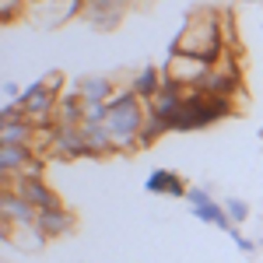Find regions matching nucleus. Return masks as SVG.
<instances>
[{
	"label": "nucleus",
	"mask_w": 263,
	"mask_h": 263,
	"mask_svg": "<svg viewBox=\"0 0 263 263\" xmlns=\"http://www.w3.org/2000/svg\"><path fill=\"white\" fill-rule=\"evenodd\" d=\"M165 134H172V130H168V123L147 112V120H144V130H141V151H144V147H151V144L158 141V137H165Z\"/></svg>",
	"instance_id": "nucleus-20"
},
{
	"label": "nucleus",
	"mask_w": 263,
	"mask_h": 263,
	"mask_svg": "<svg viewBox=\"0 0 263 263\" xmlns=\"http://www.w3.org/2000/svg\"><path fill=\"white\" fill-rule=\"evenodd\" d=\"M109 120V102H84V123H105Z\"/></svg>",
	"instance_id": "nucleus-22"
},
{
	"label": "nucleus",
	"mask_w": 263,
	"mask_h": 263,
	"mask_svg": "<svg viewBox=\"0 0 263 263\" xmlns=\"http://www.w3.org/2000/svg\"><path fill=\"white\" fill-rule=\"evenodd\" d=\"M46 88H49L53 95H63V91H67V74H60V70H49V74H46Z\"/></svg>",
	"instance_id": "nucleus-26"
},
{
	"label": "nucleus",
	"mask_w": 263,
	"mask_h": 263,
	"mask_svg": "<svg viewBox=\"0 0 263 263\" xmlns=\"http://www.w3.org/2000/svg\"><path fill=\"white\" fill-rule=\"evenodd\" d=\"M81 123H84V99L74 88H67L57 102V126H81Z\"/></svg>",
	"instance_id": "nucleus-15"
},
{
	"label": "nucleus",
	"mask_w": 263,
	"mask_h": 263,
	"mask_svg": "<svg viewBox=\"0 0 263 263\" xmlns=\"http://www.w3.org/2000/svg\"><path fill=\"white\" fill-rule=\"evenodd\" d=\"M46 158H60V162H81V158H91L81 126H57V134H53V144H49V155H46Z\"/></svg>",
	"instance_id": "nucleus-7"
},
{
	"label": "nucleus",
	"mask_w": 263,
	"mask_h": 263,
	"mask_svg": "<svg viewBox=\"0 0 263 263\" xmlns=\"http://www.w3.org/2000/svg\"><path fill=\"white\" fill-rule=\"evenodd\" d=\"M228 235H232V246H235V249H239V253H246V256H253V253H256V242H253V239H249V235H242V232H239V228H232V232H228Z\"/></svg>",
	"instance_id": "nucleus-24"
},
{
	"label": "nucleus",
	"mask_w": 263,
	"mask_h": 263,
	"mask_svg": "<svg viewBox=\"0 0 263 263\" xmlns=\"http://www.w3.org/2000/svg\"><path fill=\"white\" fill-rule=\"evenodd\" d=\"M147 120V105H144L130 88H120L109 102V134H112V151L116 155H134L141 151V130Z\"/></svg>",
	"instance_id": "nucleus-2"
},
{
	"label": "nucleus",
	"mask_w": 263,
	"mask_h": 263,
	"mask_svg": "<svg viewBox=\"0 0 263 263\" xmlns=\"http://www.w3.org/2000/svg\"><path fill=\"white\" fill-rule=\"evenodd\" d=\"M207 70H211V67H207L203 60L186 57V53H168V57H165V63H162V74L168 78V81H179L182 88H197Z\"/></svg>",
	"instance_id": "nucleus-8"
},
{
	"label": "nucleus",
	"mask_w": 263,
	"mask_h": 263,
	"mask_svg": "<svg viewBox=\"0 0 263 263\" xmlns=\"http://www.w3.org/2000/svg\"><path fill=\"white\" fill-rule=\"evenodd\" d=\"M39 232L46 235V242L49 239H63L67 232H74V214L67 211V207H49V211H39Z\"/></svg>",
	"instance_id": "nucleus-14"
},
{
	"label": "nucleus",
	"mask_w": 263,
	"mask_h": 263,
	"mask_svg": "<svg viewBox=\"0 0 263 263\" xmlns=\"http://www.w3.org/2000/svg\"><path fill=\"white\" fill-rule=\"evenodd\" d=\"M224 211H228V218H232V224L239 228L242 221H249V203L242 200V197H224Z\"/></svg>",
	"instance_id": "nucleus-21"
},
{
	"label": "nucleus",
	"mask_w": 263,
	"mask_h": 263,
	"mask_svg": "<svg viewBox=\"0 0 263 263\" xmlns=\"http://www.w3.org/2000/svg\"><path fill=\"white\" fill-rule=\"evenodd\" d=\"M4 239L14 242L18 249H25V253H39L42 246H46V235H42L39 228H18V232H7Z\"/></svg>",
	"instance_id": "nucleus-19"
},
{
	"label": "nucleus",
	"mask_w": 263,
	"mask_h": 263,
	"mask_svg": "<svg viewBox=\"0 0 263 263\" xmlns=\"http://www.w3.org/2000/svg\"><path fill=\"white\" fill-rule=\"evenodd\" d=\"M4 190L18 193L21 200H28L35 211H49V207H60V197L57 190L49 186L46 179H21V176H7L4 179Z\"/></svg>",
	"instance_id": "nucleus-6"
},
{
	"label": "nucleus",
	"mask_w": 263,
	"mask_h": 263,
	"mask_svg": "<svg viewBox=\"0 0 263 263\" xmlns=\"http://www.w3.org/2000/svg\"><path fill=\"white\" fill-rule=\"evenodd\" d=\"M162 84H165L162 67H155V63H144L141 70H137V78L130 81V91H134V95H137L144 105H151V102H155V95L162 91Z\"/></svg>",
	"instance_id": "nucleus-12"
},
{
	"label": "nucleus",
	"mask_w": 263,
	"mask_h": 263,
	"mask_svg": "<svg viewBox=\"0 0 263 263\" xmlns=\"http://www.w3.org/2000/svg\"><path fill=\"white\" fill-rule=\"evenodd\" d=\"M21 4H25V0H0V21L11 25V21L21 14Z\"/></svg>",
	"instance_id": "nucleus-25"
},
{
	"label": "nucleus",
	"mask_w": 263,
	"mask_h": 263,
	"mask_svg": "<svg viewBox=\"0 0 263 263\" xmlns=\"http://www.w3.org/2000/svg\"><path fill=\"white\" fill-rule=\"evenodd\" d=\"M18 120H25L21 102H4V105H0V123H18Z\"/></svg>",
	"instance_id": "nucleus-23"
},
{
	"label": "nucleus",
	"mask_w": 263,
	"mask_h": 263,
	"mask_svg": "<svg viewBox=\"0 0 263 263\" xmlns=\"http://www.w3.org/2000/svg\"><path fill=\"white\" fill-rule=\"evenodd\" d=\"M197 91L218 95V99H235V95L242 91V74H239V63H235V49H228L224 60L203 74L200 84H197Z\"/></svg>",
	"instance_id": "nucleus-4"
},
{
	"label": "nucleus",
	"mask_w": 263,
	"mask_h": 263,
	"mask_svg": "<svg viewBox=\"0 0 263 263\" xmlns=\"http://www.w3.org/2000/svg\"><path fill=\"white\" fill-rule=\"evenodd\" d=\"M130 0H84V14L88 28H99V32H112L123 21V11H126Z\"/></svg>",
	"instance_id": "nucleus-9"
},
{
	"label": "nucleus",
	"mask_w": 263,
	"mask_h": 263,
	"mask_svg": "<svg viewBox=\"0 0 263 263\" xmlns=\"http://www.w3.org/2000/svg\"><path fill=\"white\" fill-rule=\"evenodd\" d=\"M0 144H35V126L28 120L0 123Z\"/></svg>",
	"instance_id": "nucleus-18"
},
{
	"label": "nucleus",
	"mask_w": 263,
	"mask_h": 263,
	"mask_svg": "<svg viewBox=\"0 0 263 263\" xmlns=\"http://www.w3.org/2000/svg\"><path fill=\"white\" fill-rule=\"evenodd\" d=\"M239 4H263V0H239Z\"/></svg>",
	"instance_id": "nucleus-29"
},
{
	"label": "nucleus",
	"mask_w": 263,
	"mask_h": 263,
	"mask_svg": "<svg viewBox=\"0 0 263 263\" xmlns=\"http://www.w3.org/2000/svg\"><path fill=\"white\" fill-rule=\"evenodd\" d=\"M81 134H84V141H88L91 158L116 155V151H112V134H109V126H105V123H81Z\"/></svg>",
	"instance_id": "nucleus-16"
},
{
	"label": "nucleus",
	"mask_w": 263,
	"mask_h": 263,
	"mask_svg": "<svg viewBox=\"0 0 263 263\" xmlns=\"http://www.w3.org/2000/svg\"><path fill=\"white\" fill-rule=\"evenodd\" d=\"M168 53H186V57L203 60L207 67H218L224 60V53H228L221 14L218 11H197V14H190V21L179 28V35L168 42Z\"/></svg>",
	"instance_id": "nucleus-1"
},
{
	"label": "nucleus",
	"mask_w": 263,
	"mask_h": 263,
	"mask_svg": "<svg viewBox=\"0 0 263 263\" xmlns=\"http://www.w3.org/2000/svg\"><path fill=\"white\" fill-rule=\"evenodd\" d=\"M260 141H263V123H260Z\"/></svg>",
	"instance_id": "nucleus-30"
},
{
	"label": "nucleus",
	"mask_w": 263,
	"mask_h": 263,
	"mask_svg": "<svg viewBox=\"0 0 263 263\" xmlns=\"http://www.w3.org/2000/svg\"><path fill=\"white\" fill-rule=\"evenodd\" d=\"M0 218H4L0 221L4 235L7 232H18V228H39V211L28 200H21L18 193H11V190L0 193Z\"/></svg>",
	"instance_id": "nucleus-5"
},
{
	"label": "nucleus",
	"mask_w": 263,
	"mask_h": 263,
	"mask_svg": "<svg viewBox=\"0 0 263 263\" xmlns=\"http://www.w3.org/2000/svg\"><path fill=\"white\" fill-rule=\"evenodd\" d=\"M21 179H46V162L35 158V162L25 165V172H21Z\"/></svg>",
	"instance_id": "nucleus-28"
},
{
	"label": "nucleus",
	"mask_w": 263,
	"mask_h": 263,
	"mask_svg": "<svg viewBox=\"0 0 263 263\" xmlns=\"http://www.w3.org/2000/svg\"><path fill=\"white\" fill-rule=\"evenodd\" d=\"M84 102H112V95L120 91V84L112 81V78H105V74H84L78 81L70 84Z\"/></svg>",
	"instance_id": "nucleus-11"
},
{
	"label": "nucleus",
	"mask_w": 263,
	"mask_h": 263,
	"mask_svg": "<svg viewBox=\"0 0 263 263\" xmlns=\"http://www.w3.org/2000/svg\"><path fill=\"white\" fill-rule=\"evenodd\" d=\"M42 158L39 151L32 147V144H0V176L7 179V176H21L25 172V165Z\"/></svg>",
	"instance_id": "nucleus-10"
},
{
	"label": "nucleus",
	"mask_w": 263,
	"mask_h": 263,
	"mask_svg": "<svg viewBox=\"0 0 263 263\" xmlns=\"http://www.w3.org/2000/svg\"><path fill=\"white\" fill-rule=\"evenodd\" d=\"M144 190L147 193H158V197H186L190 193V186L182 182V176H176L172 168H155L144 179Z\"/></svg>",
	"instance_id": "nucleus-13"
},
{
	"label": "nucleus",
	"mask_w": 263,
	"mask_h": 263,
	"mask_svg": "<svg viewBox=\"0 0 263 263\" xmlns=\"http://www.w3.org/2000/svg\"><path fill=\"white\" fill-rule=\"evenodd\" d=\"M186 200H190V207L197 211V207H203V203H211L214 197H211L207 190H200V186H190V193H186Z\"/></svg>",
	"instance_id": "nucleus-27"
},
{
	"label": "nucleus",
	"mask_w": 263,
	"mask_h": 263,
	"mask_svg": "<svg viewBox=\"0 0 263 263\" xmlns=\"http://www.w3.org/2000/svg\"><path fill=\"white\" fill-rule=\"evenodd\" d=\"M193 218L203 221V224H214V228H221V232H232V228H235L232 218H228V211H224V203H218V200L197 207V211H193Z\"/></svg>",
	"instance_id": "nucleus-17"
},
{
	"label": "nucleus",
	"mask_w": 263,
	"mask_h": 263,
	"mask_svg": "<svg viewBox=\"0 0 263 263\" xmlns=\"http://www.w3.org/2000/svg\"><path fill=\"white\" fill-rule=\"evenodd\" d=\"M235 112V99H218V95H207L190 88L186 99H182L179 116L172 120V134H190V130H203L211 123H221Z\"/></svg>",
	"instance_id": "nucleus-3"
}]
</instances>
